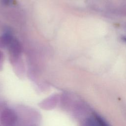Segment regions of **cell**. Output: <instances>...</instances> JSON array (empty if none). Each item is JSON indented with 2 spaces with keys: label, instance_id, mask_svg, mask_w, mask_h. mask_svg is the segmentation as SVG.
Returning a JSON list of instances; mask_svg holds the SVG:
<instances>
[{
  "label": "cell",
  "instance_id": "6da1fadb",
  "mask_svg": "<svg viewBox=\"0 0 126 126\" xmlns=\"http://www.w3.org/2000/svg\"><path fill=\"white\" fill-rule=\"evenodd\" d=\"M7 47L10 55V62L12 64L21 60L22 47L20 42L17 38L14 37Z\"/></svg>",
  "mask_w": 126,
  "mask_h": 126
},
{
  "label": "cell",
  "instance_id": "7a4b0ae2",
  "mask_svg": "<svg viewBox=\"0 0 126 126\" xmlns=\"http://www.w3.org/2000/svg\"><path fill=\"white\" fill-rule=\"evenodd\" d=\"M16 120L15 114L10 110H6L1 115V122L4 126H12L14 125Z\"/></svg>",
  "mask_w": 126,
  "mask_h": 126
},
{
  "label": "cell",
  "instance_id": "3957f363",
  "mask_svg": "<svg viewBox=\"0 0 126 126\" xmlns=\"http://www.w3.org/2000/svg\"><path fill=\"white\" fill-rule=\"evenodd\" d=\"M0 1L3 5L9 6L13 4L14 0H0Z\"/></svg>",
  "mask_w": 126,
  "mask_h": 126
},
{
  "label": "cell",
  "instance_id": "277c9868",
  "mask_svg": "<svg viewBox=\"0 0 126 126\" xmlns=\"http://www.w3.org/2000/svg\"><path fill=\"white\" fill-rule=\"evenodd\" d=\"M3 61H4V55L3 54V52L0 51V70L2 68Z\"/></svg>",
  "mask_w": 126,
  "mask_h": 126
},
{
  "label": "cell",
  "instance_id": "5b68a950",
  "mask_svg": "<svg viewBox=\"0 0 126 126\" xmlns=\"http://www.w3.org/2000/svg\"><path fill=\"white\" fill-rule=\"evenodd\" d=\"M124 40H125V41H126V37H125V38H124Z\"/></svg>",
  "mask_w": 126,
  "mask_h": 126
}]
</instances>
